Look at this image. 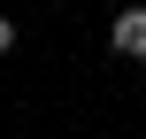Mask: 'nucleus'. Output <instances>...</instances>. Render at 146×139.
Segmentation results:
<instances>
[{
    "label": "nucleus",
    "instance_id": "f257e3e1",
    "mask_svg": "<svg viewBox=\"0 0 146 139\" xmlns=\"http://www.w3.org/2000/svg\"><path fill=\"white\" fill-rule=\"evenodd\" d=\"M108 46H115L123 62H146V0L115 8V23H108Z\"/></svg>",
    "mask_w": 146,
    "mask_h": 139
},
{
    "label": "nucleus",
    "instance_id": "f03ea898",
    "mask_svg": "<svg viewBox=\"0 0 146 139\" xmlns=\"http://www.w3.org/2000/svg\"><path fill=\"white\" fill-rule=\"evenodd\" d=\"M8 46H15V23H8V15H0V54H8Z\"/></svg>",
    "mask_w": 146,
    "mask_h": 139
}]
</instances>
